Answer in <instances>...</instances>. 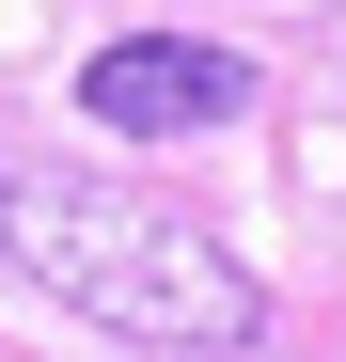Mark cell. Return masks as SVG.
I'll return each mask as SVG.
<instances>
[{"instance_id": "obj_2", "label": "cell", "mask_w": 346, "mask_h": 362, "mask_svg": "<svg viewBox=\"0 0 346 362\" xmlns=\"http://www.w3.org/2000/svg\"><path fill=\"white\" fill-rule=\"evenodd\" d=\"M79 110L110 142H189V127H237V110H252V64L220 32H110L79 64Z\"/></svg>"}, {"instance_id": "obj_1", "label": "cell", "mask_w": 346, "mask_h": 362, "mask_svg": "<svg viewBox=\"0 0 346 362\" xmlns=\"http://www.w3.org/2000/svg\"><path fill=\"white\" fill-rule=\"evenodd\" d=\"M0 252H16L64 315L126 331V346H173V362H237L268 331V284L220 252L189 205L157 189H95V173H0Z\"/></svg>"}]
</instances>
